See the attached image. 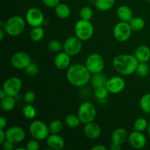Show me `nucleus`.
I'll return each instance as SVG.
<instances>
[{
    "instance_id": "obj_1",
    "label": "nucleus",
    "mask_w": 150,
    "mask_h": 150,
    "mask_svg": "<svg viewBox=\"0 0 150 150\" xmlns=\"http://www.w3.org/2000/svg\"><path fill=\"white\" fill-rule=\"evenodd\" d=\"M66 77L70 84L81 87L86 85L91 80V73L86 65L74 64L67 68Z\"/></svg>"
},
{
    "instance_id": "obj_2",
    "label": "nucleus",
    "mask_w": 150,
    "mask_h": 150,
    "mask_svg": "<svg viewBox=\"0 0 150 150\" xmlns=\"http://www.w3.org/2000/svg\"><path fill=\"white\" fill-rule=\"evenodd\" d=\"M139 61L135 56L120 54L114 57L113 66L116 71L122 76H130L136 73Z\"/></svg>"
},
{
    "instance_id": "obj_3",
    "label": "nucleus",
    "mask_w": 150,
    "mask_h": 150,
    "mask_svg": "<svg viewBox=\"0 0 150 150\" xmlns=\"http://www.w3.org/2000/svg\"><path fill=\"white\" fill-rule=\"evenodd\" d=\"M25 21L19 16H14L10 17L5 21L3 29L6 34L12 37L20 35L25 29Z\"/></svg>"
},
{
    "instance_id": "obj_4",
    "label": "nucleus",
    "mask_w": 150,
    "mask_h": 150,
    "mask_svg": "<svg viewBox=\"0 0 150 150\" xmlns=\"http://www.w3.org/2000/svg\"><path fill=\"white\" fill-rule=\"evenodd\" d=\"M75 34L81 41L89 40L94 34V26L89 21H78L75 25Z\"/></svg>"
},
{
    "instance_id": "obj_5",
    "label": "nucleus",
    "mask_w": 150,
    "mask_h": 150,
    "mask_svg": "<svg viewBox=\"0 0 150 150\" xmlns=\"http://www.w3.org/2000/svg\"><path fill=\"white\" fill-rule=\"evenodd\" d=\"M97 115L96 108L93 103L89 101L82 103L78 110V116L83 124L93 122Z\"/></svg>"
},
{
    "instance_id": "obj_6",
    "label": "nucleus",
    "mask_w": 150,
    "mask_h": 150,
    "mask_svg": "<svg viewBox=\"0 0 150 150\" xmlns=\"http://www.w3.org/2000/svg\"><path fill=\"white\" fill-rule=\"evenodd\" d=\"M29 131L31 136L38 141L46 139L50 133L48 126L40 120H35L32 122L29 125Z\"/></svg>"
},
{
    "instance_id": "obj_7",
    "label": "nucleus",
    "mask_w": 150,
    "mask_h": 150,
    "mask_svg": "<svg viewBox=\"0 0 150 150\" xmlns=\"http://www.w3.org/2000/svg\"><path fill=\"white\" fill-rule=\"evenodd\" d=\"M132 29L129 22L121 21L118 22L114 26L113 33L114 37L119 42H125L130 38Z\"/></svg>"
},
{
    "instance_id": "obj_8",
    "label": "nucleus",
    "mask_w": 150,
    "mask_h": 150,
    "mask_svg": "<svg viewBox=\"0 0 150 150\" xmlns=\"http://www.w3.org/2000/svg\"><path fill=\"white\" fill-rule=\"evenodd\" d=\"M85 65L92 74H95L101 73L103 70L105 63L100 54H92L86 58Z\"/></svg>"
},
{
    "instance_id": "obj_9",
    "label": "nucleus",
    "mask_w": 150,
    "mask_h": 150,
    "mask_svg": "<svg viewBox=\"0 0 150 150\" xmlns=\"http://www.w3.org/2000/svg\"><path fill=\"white\" fill-rule=\"evenodd\" d=\"M22 88V81L19 78L12 76L6 79L2 86V89L7 95L16 97Z\"/></svg>"
},
{
    "instance_id": "obj_10",
    "label": "nucleus",
    "mask_w": 150,
    "mask_h": 150,
    "mask_svg": "<svg viewBox=\"0 0 150 150\" xmlns=\"http://www.w3.org/2000/svg\"><path fill=\"white\" fill-rule=\"evenodd\" d=\"M81 49L82 41L76 36L70 37L63 43V50L70 57L79 54Z\"/></svg>"
},
{
    "instance_id": "obj_11",
    "label": "nucleus",
    "mask_w": 150,
    "mask_h": 150,
    "mask_svg": "<svg viewBox=\"0 0 150 150\" xmlns=\"http://www.w3.org/2000/svg\"><path fill=\"white\" fill-rule=\"evenodd\" d=\"M26 21L32 27L42 26L44 22V16L40 9L37 7H31L26 11Z\"/></svg>"
},
{
    "instance_id": "obj_12",
    "label": "nucleus",
    "mask_w": 150,
    "mask_h": 150,
    "mask_svg": "<svg viewBox=\"0 0 150 150\" xmlns=\"http://www.w3.org/2000/svg\"><path fill=\"white\" fill-rule=\"evenodd\" d=\"M10 62L15 69L24 70L32 62V59L27 53L23 51H18L13 55Z\"/></svg>"
},
{
    "instance_id": "obj_13",
    "label": "nucleus",
    "mask_w": 150,
    "mask_h": 150,
    "mask_svg": "<svg viewBox=\"0 0 150 150\" xmlns=\"http://www.w3.org/2000/svg\"><path fill=\"white\" fill-rule=\"evenodd\" d=\"M5 133L6 139L10 141L15 144L22 142L26 137L24 130L19 126H12L5 130Z\"/></svg>"
},
{
    "instance_id": "obj_14",
    "label": "nucleus",
    "mask_w": 150,
    "mask_h": 150,
    "mask_svg": "<svg viewBox=\"0 0 150 150\" xmlns=\"http://www.w3.org/2000/svg\"><path fill=\"white\" fill-rule=\"evenodd\" d=\"M105 86L109 93L118 94L124 90L125 87V81L120 76H114L111 79H108Z\"/></svg>"
},
{
    "instance_id": "obj_15",
    "label": "nucleus",
    "mask_w": 150,
    "mask_h": 150,
    "mask_svg": "<svg viewBox=\"0 0 150 150\" xmlns=\"http://www.w3.org/2000/svg\"><path fill=\"white\" fill-rule=\"evenodd\" d=\"M129 144L134 149H142L146 144V139L144 135L140 131L134 130L131 132L127 139Z\"/></svg>"
},
{
    "instance_id": "obj_16",
    "label": "nucleus",
    "mask_w": 150,
    "mask_h": 150,
    "mask_svg": "<svg viewBox=\"0 0 150 150\" xmlns=\"http://www.w3.org/2000/svg\"><path fill=\"white\" fill-rule=\"evenodd\" d=\"M83 131L84 136L91 140L98 139L101 134L100 127L97 123L94 122V121L85 124Z\"/></svg>"
},
{
    "instance_id": "obj_17",
    "label": "nucleus",
    "mask_w": 150,
    "mask_h": 150,
    "mask_svg": "<svg viewBox=\"0 0 150 150\" xmlns=\"http://www.w3.org/2000/svg\"><path fill=\"white\" fill-rule=\"evenodd\" d=\"M46 143L48 147L54 150H62L65 146V142L64 139L58 134H52L48 136L46 139Z\"/></svg>"
},
{
    "instance_id": "obj_18",
    "label": "nucleus",
    "mask_w": 150,
    "mask_h": 150,
    "mask_svg": "<svg viewBox=\"0 0 150 150\" xmlns=\"http://www.w3.org/2000/svg\"><path fill=\"white\" fill-rule=\"evenodd\" d=\"M70 56L67 53L62 51L59 52L54 58V65L59 70H65L70 67Z\"/></svg>"
},
{
    "instance_id": "obj_19",
    "label": "nucleus",
    "mask_w": 150,
    "mask_h": 150,
    "mask_svg": "<svg viewBox=\"0 0 150 150\" xmlns=\"http://www.w3.org/2000/svg\"><path fill=\"white\" fill-rule=\"evenodd\" d=\"M135 57L139 62H147L150 59V49L145 45H141L135 51Z\"/></svg>"
},
{
    "instance_id": "obj_20",
    "label": "nucleus",
    "mask_w": 150,
    "mask_h": 150,
    "mask_svg": "<svg viewBox=\"0 0 150 150\" xmlns=\"http://www.w3.org/2000/svg\"><path fill=\"white\" fill-rule=\"evenodd\" d=\"M128 139V134L125 129L122 127H119L115 129L111 135L112 143L122 145L127 139Z\"/></svg>"
},
{
    "instance_id": "obj_21",
    "label": "nucleus",
    "mask_w": 150,
    "mask_h": 150,
    "mask_svg": "<svg viewBox=\"0 0 150 150\" xmlns=\"http://www.w3.org/2000/svg\"><path fill=\"white\" fill-rule=\"evenodd\" d=\"M117 15L120 20L125 22H130L134 17L131 9L126 5L120 6L117 8Z\"/></svg>"
},
{
    "instance_id": "obj_22",
    "label": "nucleus",
    "mask_w": 150,
    "mask_h": 150,
    "mask_svg": "<svg viewBox=\"0 0 150 150\" xmlns=\"http://www.w3.org/2000/svg\"><path fill=\"white\" fill-rule=\"evenodd\" d=\"M108 80V79L106 77V76L101 72V73L93 74V76L91 79V83H92V86L95 89V88L106 86Z\"/></svg>"
},
{
    "instance_id": "obj_23",
    "label": "nucleus",
    "mask_w": 150,
    "mask_h": 150,
    "mask_svg": "<svg viewBox=\"0 0 150 150\" xmlns=\"http://www.w3.org/2000/svg\"><path fill=\"white\" fill-rule=\"evenodd\" d=\"M70 8L68 5L64 3H59L55 7V13L62 19L67 18L70 16Z\"/></svg>"
},
{
    "instance_id": "obj_24",
    "label": "nucleus",
    "mask_w": 150,
    "mask_h": 150,
    "mask_svg": "<svg viewBox=\"0 0 150 150\" xmlns=\"http://www.w3.org/2000/svg\"><path fill=\"white\" fill-rule=\"evenodd\" d=\"M16 106V100L14 97L7 95L4 99L1 100V108L5 112L11 111Z\"/></svg>"
},
{
    "instance_id": "obj_25",
    "label": "nucleus",
    "mask_w": 150,
    "mask_h": 150,
    "mask_svg": "<svg viewBox=\"0 0 150 150\" xmlns=\"http://www.w3.org/2000/svg\"><path fill=\"white\" fill-rule=\"evenodd\" d=\"M44 35H45V30L42 26H39L32 27L29 33V37L34 42H39L43 38Z\"/></svg>"
},
{
    "instance_id": "obj_26",
    "label": "nucleus",
    "mask_w": 150,
    "mask_h": 150,
    "mask_svg": "<svg viewBox=\"0 0 150 150\" xmlns=\"http://www.w3.org/2000/svg\"><path fill=\"white\" fill-rule=\"evenodd\" d=\"M115 4V0H95V7L100 11H107L112 8Z\"/></svg>"
},
{
    "instance_id": "obj_27",
    "label": "nucleus",
    "mask_w": 150,
    "mask_h": 150,
    "mask_svg": "<svg viewBox=\"0 0 150 150\" xmlns=\"http://www.w3.org/2000/svg\"><path fill=\"white\" fill-rule=\"evenodd\" d=\"M133 31H141L144 29L145 26V21L141 17H133L129 22Z\"/></svg>"
},
{
    "instance_id": "obj_28",
    "label": "nucleus",
    "mask_w": 150,
    "mask_h": 150,
    "mask_svg": "<svg viewBox=\"0 0 150 150\" xmlns=\"http://www.w3.org/2000/svg\"><path fill=\"white\" fill-rule=\"evenodd\" d=\"M65 123L68 127H71V128H75V127H79L81 122L79 116L71 114H68L65 117Z\"/></svg>"
},
{
    "instance_id": "obj_29",
    "label": "nucleus",
    "mask_w": 150,
    "mask_h": 150,
    "mask_svg": "<svg viewBox=\"0 0 150 150\" xmlns=\"http://www.w3.org/2000/svg\"><path fill=\"white\" fill-rule=\"evenodd\" d=\"M22 114L23 117L27 120H32L36 116V109L33 105L29 103H26L22 109Z\"/></svg>"
},
{
    "instance_id": "obj_30",
    "label": "nucleus",
    "mask_w": 150,
    "mask_h": 150,
    "mask_svg": "<svg viewBox=\"0 0 150 150\" xmlns=\"http://www.w3.org/2000/svg\"><path fill=\"white\" fill-rule=\"evenodd\" d=\"M139 105L144 112L150 114V93L145 94L141 98Z\"/></svg>"
},
{
    "instance_id": "obj_31",
    "label": "nucleus",
    "mask_w": 150,
    "mask_h": 150,
    "mask_svg": "<svg viewBox=\"0 0 150 150\" xmlns=\"http://www.w3.org/2000/svg\"><path fill=\"white\" fill-rule=\"evenodd\" d=\"M108 93H109V92H108L106 86H101V87L95 88L94 95L98 100L102 101L105 100V98L108 97Z\"/></svg>"
},
{
    "instance_id": "obj_32",
    "label": "nucleus",
    "mask_w": 150,
    "mask_h": 150,
    "mask_svg": "<svg viewBox=\"0 0 150 150\" xmlns=\"http://www.w3.org/2000/svg\"><path fill=\"white\" fill-rule=\"evenodd\" d=\"M62 122L59 120H53V121L51 122L49 125H48L50 133H52V134H58L62 130Z\"/></svg>"
},
{
    "instance_id": "obj_33",
    "label": "nucleus",
    "mask_w": 150,
    "mask_h": 150,
    "mask_svg": "<svg viewBox=\"0 0 150 150\" xmlns=\"http://www.w3.org/2000/svg\"><path fill=\"white\" fill-rule=\"evenodd\" d=\"M149 72V67L146 62H139L136 67V73L139 77H146L148 76Z\"/></svg>"
},
{
    "instance_id": "obj_34",
    "label": "nucleus",
    "mask_w": 150,
    "mask_h": 150,
    "mask_svg": "<svg viewBox=\"0 0 150 150\" xmlns=\"http://www.w3.org/2000/svg\"><path fill=\"white\" fill-rule=\"evenodd\" d=\"M93 16V10L89 7H83L79 11L80 19L86 21H90Z\"/></svg>"
},
{
    "instance_id": "obj_35",
    "label": "nucleus",
    "mask_w": 150,
    "mask_h": 150,
    "mask_svg": "<svg viewBox=\"0 0 150 150\" xmlns=\"http://www.w3.org/2000/svg\"><path fill=\"white\" fill-rule=\"evenodd\" d=\"M148 125L149 124H148L146 119L141 117V118H138L137 120L134 122L133 127H134L135 130L142 132L147 129Z\"/></svg>"
},
{
    "instance_id": "obj_36",
    "label": "nucleus",
    "mask_w": 150,
    "mask_h": 150,
    "mask_svg": "<svg viewBox=\"0 0 150 150\" xmlns=\"http://www.w3.org/2000/svg\"><path fill=\"white\" fill-rule=\"evenodd\" d=\"M48 48L50 51L54 53H59L63 49V45L57 40H52L48 44Z\"/></svg>"
},
{
    "instance_id": "obj_37",
    "label": "nucleus",
    "mask_w": 150,
    "mask_h": 150,
    "mask_svg": "<svg viewBox=\"0 0 150 150\" xmlns=\"http://www.w3.org/2000/svg\"><path fill=\"white\" fill-rule=\"evenodd\" d=\"M24 70L26 74L30 76H37L38 74V72H39V68H38V65L32 62H31Z\"/></svg>"
},
{
    "instance_id": "obj_38",
    "label": "nucleus",
    "mask_w": 150,
    "mask_h": 150,
    "mask_svg": "<svg viewBox=\"0 0 150 150\" xmlns=\"http://www.w3.org/2000/svg\"><path fill=\"white\" fill-rule=\"evenodd\" d=\"M26 150H38L40 149V144L38 140L37 139H32L27 142L26 144Z\"/></svg>"
},
{
    "instance_id": "obj_39",
    "label": "nucleus",
    "mask_w": 150,
    "mask_h": 150,
    "mask_svg": "<svg viewBox=\"0 0 150 150\" xmlns=\"http://www.w3.org/2000/svg\"><path fill=\"white\" fill-rule=\"evenodd\" d=\"M23 100H24L26 103L31 104L35 101V94L32 91H28L25 93L24 96H23Z\"/></svg>"
},
{
    "instance_id": "obj_40",
    "label": "nucleus",
    "mask_w": 150,
    "mask_h": 150,
    "mask_svg": "<svg viewBox=\"0 0 150 150\" xmlns=\"http://www.w3.org/2000/svg\"><path fill=\"white\" fill-rule=\"evenodd\" d=\"M42 3L48 7H55L60 3V0H42Z\"/></svg>"
},
{
    "instance_id": "obj_41",
    "label": "nucleus",
    "mask_w": 150,
    "mask_h": 150,
    "mask_svg": "<svg viewBox=\"0 0 150 150\" xmlns=\"http://www.w3.org/2000/svg\"><path fill=\"white\" fill-rule=\"evenodd\" d=\"M2 148L4 150H13L15 149V144L6 139L5 142L2 144Z\"/></svg>"
},
{
    "instance_id": "obj_42",
    "label": "nucleus",
    "mask_w": 150,
    "mask_h": 150,
    "mask_svg": "<svg viewBox=\"0 0 150 150\" xmlns=\"http://www.w3.org/2000/svg\"><path fill=\"white\" fill-rule=\"evenodd\" d=\"M6 141V133L3 129H0V144H2Z\"/></svg>"
},
{
    "instance_id": "obj_43",
    "label": "nucleus",
    "mask_w": 150,
    "mask_h": 150,
    "mask_svg": "<svg viewBox=\"0 0 150 150\" xmlns=\"http://www.w3.org/2000/svg\"><path fill=\"white\" fill-rule=\"evenodd\" d=\"M6 125H7V120H6L5 117H1V118H0V129L4 130Z\"/></svg>"
},
{
    "instance_id": "obj_44",
    "label": "nucleus",
    "mask_w": 150,
    "mask_h": 150,
    "mask_svg": "<svg viewBox=\"0 0 150 150\" xmlns=\"http://www.w3.org/2000/svg\"><path fill=\"white\" fill-rule=\"evenodd\" d=\"M107 148L105 147L104 145L102 144H98L94 146L92 148V150H106Z\"/></svg>"
},
{
    "instance_id": "obj_45",
    "label": "nucleus",
    "mask_w": 150,
    "mask_h": 150,
    "mask_svg": "<svg viewBox=\"0 0 150 150\" xmlns=\"http://www.w3.org/2000/svg\"><path fill=\"white\" fill-rule=\"evenodd\" d=\"M110 149L111 150H120L121 149V145L112 143V144L110 146Z\"/></svg>"
},
{
    "instance_id": "obj_46",
    "label": "nucleus",
    "mask_w": 150,
    "mask_h": 150,
    "mask_svg": "<svg viewBox=\"0 0 150 150\" xmlns=\"http://www.w3.org/2000/svg\"><path fill=\"white\" fill-rule=\"evenodd\" d=\"M6 35V32L4 31V29H0V41H2L4 40V36Z\"/></svg>"
},
{
    "instance_id": "obj_47",
    "label": "nucleus",
    "mask_w": 150,
    "mask_h": 150,
    "mask_svg": "<svg viewBox=\"0 0 150 150\" xmlns=\"http://www.w3.org/2000/svg\"><path fill=\"white\" fill-rule=\"evenodd\" d=\"M6 96H7V94H6L5 92L1 89V90H0V100L4 99Z\"/></svg>"
},
{
    "instance_id": "obj_48",
    "label": "nucleus",
    "mask_w": 150,
    "mask_h": 150,
    "mask_svg": "<svg viewBox=\"0 0 150 150\" xmlns=\"http://www.w3.org/2000/svg\"><path fill=\"white\" fill-rule=\"evenodd\" d=\"M4 24H5V22L3 20H1V21H0V27H1V29H3V28H4Z\"/></svg>"
},
{
    "instance_id": "obj_49",
    "label": "nucleus",
    "mask_w": 150,
    "mask_h": 150,
    "mask_svg": "<svg viewBox=\"0 0 150 150\" xmlns=\"http://www.w3.org/2000/svg\"><path fill=\"white\" fill-rule=\"evenodd\" d=\"M147 132H148V134L150 136V123L148 125V127H147Z\"/></svg>"
},
{
    "instance_id": "obj_50",
    "label": "nucleus",
    "mask_w": 150,
    "mask_h": 150,
    "mask_svg": "<svg viewBox=\"0 0 150 150\" xmlns=\"http://www.w3.org/2000/svg\"><path fill=\"white\" fill-rule=\"evenodd\" d=\"M147 1H148V2H149V4H150V0H147Z\"/></svg>"
}]
</instances>
